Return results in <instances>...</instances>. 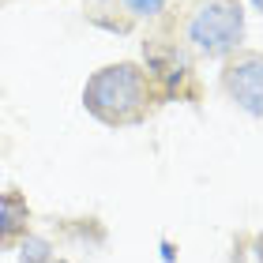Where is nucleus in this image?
<instances>
[{"instance_id":"f257e3e1","label":"nucleus","mask_w":263,"mask_h":263,"mask_svg":"<svg viewBox=\"0 0 263 263\" xmlns=\"http://www.w3.org/2000/svg\"><path fill=\"white\" fill-rule=\"evenodd\" d=\"M87 109L105 124H128L139 121L147 109V76L136 64H113L102 68L83 90Z\"/></svg>"},{"instance_id":"f03ea898","label":"nucleus","mask_w":263,"mask_h":263,"mask_svg":"<svg viewBox=\"0 0 263 263\" xmlns=\"http://www.w3.org/2000/svg\"><path fill=\"white\" fill-rule=\"evenodd\" d=\"M241 30H245V19L233 0H207L188 23V38L207 57H226L230 49H237Z\"/></svg>"},{"instance_id":"7ed1b4c3","label":"nucleus","mask_w":263,"mask_h":263,"mask_svg":"<svg viewBox=\"0 0 263 263\" xmlns=\"http://www.w3.org/2000/svg\"><path fill=\"white\" fill-rule=\"evenodd\" d=\"M226 90L256 117L259 113V57H248V61L233 64L226 71Z\"/></svg>"},{"instance_id":"20e7f679","label":"nucleus","mask_w":263,"mask_h":263,"mask_svg":"<svg viewBox=\"0 0 263 263\" xmlns=\"http://www.w3.org/2000/svg\"><path fill=\"white\" fill-rule=\"evenodd\" d=\"M27 230V199L19 192H4L0 199V245H11Z\"/></svg>"},{"instance_id":"39448f33","label":"nucleus","mask_w":263,"mask_h":263,"mask_svg":"<svg viewBox=\"0 0 263 263\" xmlns=\"http://www.w3.org/2000/svg\"><path fill=\"white\" fill-rule=\"evenodd\" d=\"M19 263H49V241H42V237H27V241H23Z\"/></svg>"},{"instance_id":"423d86ee","label":"nucleus","mask_w":263,"mask_h":263,"mask_svg":"<svg viewBox=\"0 0 263 263\" xmlns=\"http://www.w3.org/2000/svg\"><path fill=\"white\" fill-rule=\"evenodd\" d=\"M132 15H158L162 11V0H124Z\"/></svg>"}]
</instances>
